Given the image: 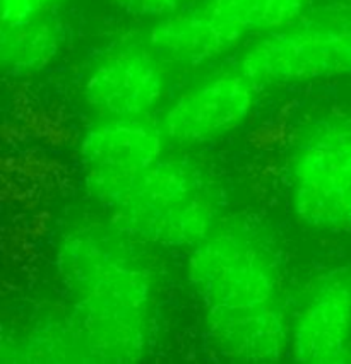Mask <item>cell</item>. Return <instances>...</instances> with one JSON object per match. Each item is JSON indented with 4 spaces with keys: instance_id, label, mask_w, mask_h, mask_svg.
<instances>
[{
    "instance_id": "1",
    "label": "cell",
    "mask_w": 351,
    "mask_h": 364,
    "mask_svg": "<svg viewBox=\"0 0 351 364\" xmlns=\"http://www.w3.org/2000/svg\"><path fill=\"white\" fill-rule=\"evenodd\" d=\"M61 260L91 349L110 361L137 358L153 294L146 267L118 240L90 228L66 236Z\"/></svg>"
},
{
    "instance_id": "2",
    "label": "cell",
    "mask_w": 351,
    "mask_h": 364,
    "mask_svg": "<svg viewBox=\"0 0 351 364\" xmlns=\"http://www.w3.org/2000/svg\"><path fill=\"white\" fill-rule=\"evenodd\" d=\"M88 188L120 231L170 248H194L213 232L214 205L189 164L159 159L137 171L90 168Z\"/></svg>"
},
{
    "instance_id": "3",
    "label": "cell",
    "mask_w": 351,
    "mask_h": 364,
    "mask_svg": "<svg viewBox=\"0 0 351 364\" xmlns=\"http://www.w3.org/2000/svg\"><path fill=\"white\" fill-rule=\"evenodd\" d=\"M187 277L207 315H226L276 306L278 269L256 241L236 231L211 232L196 245Z\"/></svg>"
},
{
    "instance_id": "4",
    "label": "cell",
    "mask_w": 351,
    "mask_h": 364,
    "mask_svg": "<svg viewBox=\"0 0 351 364\" xmlns=\"http://www.w3.org/2000/svg\"><path fill=\"white\" fill-rule=\"evenodd\" d=\"M291 205L317 232L351 231V125L331 124L307 135L290 164Z\"/></svg>"
},
{
    "instance_id": "5",
    "label": "cell",
    "mask_w": 351,
    "mask_h": 364,
    "mask_svg": "<svg viewBox=\"0 0 351 364\" xmlns=\"http://www.w3.org/2000/svg\"><path fill=\"white\" fill-rule=\"evenodd\" d=\"M256 84H298L351 75V21L291 24L264 35L240 58Z\"/></svg>"
},
{
    "instance_id": "6",
    "label": "cell",
    "mask_w": 351,
    "mask_h": 364,
    "mask_svg": "<svg viewBox=\"0 0 351 364\" xmlns=\"http://www.w3.org/2000/svg\"><path fill=\"white\" fill-rule=\"evenodd\" d=\"M257 84L242 70L221 72L187 89L164 109V137L197 144L239 129L256 107Z\"/></svg>"
},
{
    "instance_id": "7",
    "label": "cell",
    "mask_w": 351,
    "mask_h": 364,
    "mask_svg": "<svg viewBox=\"0 0 351 364\" xmlns=\"http://www.w3.org/2000/svg\"><path fill=\"white\" fill-rule=\"evenodd\" d=\"M158 55L129 46L105 58L84 86L90 107L110 118H145L158 107L164 77Z\"/></svg>"
},
{
    "instance_id": "8",
    "label": "cell",
    "mask_w": 351,
    "mask_h": 364,
    "mask_svg": "<svg viewBox=\"0 0 351 364\" xmlns=\"http://www.w3.org/2000/svg\"><path fill=\"white\" fill-rule=\"evenodd\" d=\"M351 337V287L329 282L317 291L295 321L290 350L300 363H341Z\"/></svg>"
},
{
    "instance_id": "9",
    "label": "cell",
    "mask_w": 351,
    "mask_h": 364,
    "mask_svg": "<svg viewBox=\"0 0 351 364\" xmlns=\"http://www.w3.org/2000/svg\"><path fill=\"white\" fill-rule=\"evenodd\" d=\"M243 38L239 29L202 6L159 19L150 33V45L158 57L197 65L228 53Z\"/></svg>"
},
{
    "instance_id": "10",
    "label": "cell",
    "mask_w": 351,
    "mask_h": 364,
    "mask_svg": "<svg viewBox=\"0 0 351 364\" xmlns=\"http://www.w3.org/2000/svg\"><path fill=\"white\" fill-rule=\"evenodd\" d=\"M163 137L145 118H110L84 134L81 154L90 168L137 171L163 158Z\"/></svg>"
},
{
    "instance_id": "11",
    "label": "cell",
    "mask_w": 351,
    "mask_h": 364,
    "mask_svg": "<svg viewBox=\"0 0 351 364\" xmlns=\"http://www.w3.org/2000/svg\"><path fill=\"white\" fill-rule=\"evenodd\" d=\"M221 353L242 361H278L290 341L276 306L264 310L207 315Z\"/></svg>"
},
{
    "instance_id": "12",
    "label": "cell",
    "mask_w": 351,
    "mask_h": 364,
    "mask_svg": "<svg viewBox=\"0 0 351 364\" xmlns=\"http://www.w3.org/2000/svg\"><path fill=\"white\" fill-rule=\"evenodd\" d=\"M308 0H206L204 6L239 29L243 36L252 33L269 35L298 23Z\"/></svg>"
},
{
    "instance_id": "13",
    "label": "cell",
    "mask_w": 351,
    "mask_h": 364,
    "mask_svg": "<svg viewBox=\"0 0 351 364\" xmlns=\"http://www.w3.org/2000/svg\"><path fill=\"white\" fill-rule=\"evenodd\" d=\"M57 52V35L41 19L23 26H2V62L6 69L29 70L46 63Z\"/></svg>"
},
{
    "instance_id": "14",
    "label": "cell",
    "mask_w": 351,
    "mask_h": 364,
    "mask_svg": "<svg viewBox=\"0 0 351 364\" xmlns=\"http://www.w3.org/2000/svg\"><path fill=\"white\" fill-rule=\"evenodd\" d=\"M57 0H0L2 26H23L43 18Z\"/></svg>"
},
{
    "instance_id": "15",
    "label": "cell",
    "mask_w": 351,
    "mask_h": 364,
    "mask_svg": "<svg viewBox=\"0 0 351 364\" xmlns=\"http://www.w3.org/2000/svg\"><path fill=\"white\" fill-rule=\"evenodd\" d=\"M122 9L145 18H167L179 11L182 0H112Z\"/></svg>"
}]
</instances>
